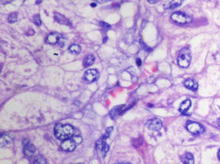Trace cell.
Returning a JSON list of instances; mask_svg holds the SVG:
<instances>
[{"label": "cell", "mask_w": 220, "mask_h": 164, "mask_svg": "<svg viewBox=\"0 0 220 164\" xmlns=\"http://www.w3.org/2000/svg\"><path fill=\"white\" fill-rule=\"evenodd\" d=\"M122 107V106H120V107H114L111 111V112H110V115H111V118H116V117L117 115H119V110L120 109V107Z\"/></svg>", "instance_id": "cell-19"}, {"label": "cell", "mask_w": 220, "mask_h": 164, "mask_svg": "<svg viewBox=\"0 0 220 164\" xmlns=\"http://www.w3.org/2000/svg\"><path fill=\"white\" fill-rule=\"evenodd\" d=\"M218 158H219V159L220 160V149L219 150V152H218Z\"/></svg>", "instance_id": "cell-29"}, {"label": "cell", "mask_w": 220, "mask_h": 164, "mask_svg": "<svg viewBox=\"0 0 220 164\" xmlns=\"http://www.w3.org/2000/svg\"><path fill=\"white\" fill-rule=\"evenodd\" d=\"M32 164H47L46 158L41 155H37L34 158Z\"/></svg>", "instance_id": "cell-17"}, {"label": "cell", "mask_w": 220, "mask_h": 164, "mask_svg": "<svg viewBox=\"0 0 220 164\" xmlns=\"http://www.w3.org/2000/svg\"><path fill=\"white\" fill-rule=\"evenodd\" d=\"M12 139L8 136V135H1V140H0V143H1V146L4 147L5 145H8L9 143H11Z\"/></svg>", "instance_id": "cell-16"}, {"label": "cell", "mask_w": 220, "mask_h": 164, "mask_svg": "<svg viewBox=\"0 0 220 164\" xmlns=\"http://www.w3.org/2000/svg\"><path fill=\"white\" fill-rule=\"evenodd\" d=\"M35 152V148L29 140H24L23 153L27 157H32Z\"/></svg>", "instance_id": "cell-8"}, {"label": "cell", "mask_w": 220, "mask_h": 164, "mask_svg": "<svg viewBox=\"0 0 220 164\" xmlns=\"http://www.w3.org/2000/svg\"><path fill=\"white\" fill-rule=\"evenodd\" d=\"M34 23H35L36 26H41V18H40V16L39 15H35L34 16Z\"/></svg>", "instance_id": "cell-21"}, {"label": "cell", "mask_w": 220, "mask_h": 164, "mask_svg": "<svg viewBox=\"0 0 220 164\" xmlns=\"http://www.w3.org/2000/svg\"><path fill=\"white\" fill-rule=\"evenodd\" d=\"M171 19H172V21H173L175 23L182 24V25L188 24V23L191 22V21H192V18L190 16L186 15V14L183 13V12H181V11L174 12L173 14L171 16Z\"/></svg>", "instance_id": "cell-3"}, {"label": "cell", "mask_w": 220, "mask_h": 164, "mask_svg": "<svg viewBox=\"0 0 220 164\" xmlns=\"http://www.w3.org/2000/svg\"><path fill=\"white\" fill-rule=\"evenodd\" d=\"M116 164H132L130 163H127V162H122V163H118Z\"/></svg>", "instance_id": "cell-28"}, {"label": "cell", "mask_w": 220, "mask_h": 164, "mask_svg": "<svg viewBox=\"0 0 220 164\" xmlns=\"http://www.w3.org/2000/svg\"><path fill=\"white\" fill-rule=\"evenodd\" d=\"M191 106V101L190 99H186L185 101H183L182 104L180 105V108L179 110L182 112V114H185L186 112L189 110V108Z\"/></svg>", "instance_id": "cell-11"}, {"label": "cell", "mask_w": 220, "mask_h": 164, "mask_svg": "<svg viewBox=\"0 0 220 164\" xmlns=\"http://www.w3.org/2000/svg\"><path fill=\"white\" fill-rule=\"evenodd\" d=\"M73 140L77 143V145H79V144H81L82 141V139L81 136H79V135H74L73 137Z\"/></svg>", "instance_id": "cell-22"}, {"label": "cell", "mask_w": 220, "mask_h": 164, "mask_svg": "<svg viewBox=\"0 0 220 164\" xmlns=\"http://www.w3.org/2000/svg\"><path fill=\"white\" fill-rule=\"evenodd\" d=\"M91 6H92V7H95V6H96V4H91Z\"/></svg>", "instance_id": "cell-30"}, {"label": "cell", "mask_w": 220, "mask_h": 164, "mask_svg": "<svg viewBox=\"0 0 220 164\" xmlns=\"http://www.w3.org/2000/svg\"><path fill=\"white\" fill-rule=\"evenodd\" d=\"M17 12H13L12 14H10L8 18V22L10 23L15 22V21H17Z\"/></svg>", "instance_id": "cell-20"}, {"label": "cell", "mask_w": 220, "mask_h": 164, "mask_svg": "<svg viewBox=\"0 0 220 164\" xmlns=\"http://www.w3.org/2000/svg\"><path fill=\"white\" fill-rule=\"evenodd\" d=\"M184 85H185L187 89H189L190 90H194V91L197 90H198V87H199L198 83H197L195 80H193V79H187V80L184 82Z\"/></svg>", "instance_id": "cell-10"}, {"label": "cell", "mask_w": 220, "mask_h": 164, "mask_svg": "<svg viewBox=\"0 0 220 164\" xmlns=\"http://www.w3.org/2000/svg\"><path fill=\"white\" fill-rule=\"evenodd\" d=\"M147 127L150 130L153 131H158L161 130L162 126V121L158 118H153L148 120L146 123Z\"/></svg>", "instance_id": "cell-6"}, {"label": "cell", "mask_w": 220, "mask_h": 164, "mask_svg": "<svg viewBox=\"0 0 220 164\" xmlns=\"http://www.w3.org/2000/svg\"><path fill=\"white\" fill-rule=\"evenodd\" d=\"M54 133L55 137L60 140H66L73 138L75 135V129L71 125H62L60 123L56 124L54 126Z\"/></svg>", "instance_id": "cell-1"}, {"label": "cell", "mask_w": 220, "mask_h": 164, "mask_svg": "<svg viewBox=\"0 0 220 164\" xmlns=\"http://www.w3.org/2000/svg\"><path fill=\"white\" fill-rule=\"evenodd\" d=\"M148 1L150 4H157V3H158L160 0H148Z\"/></svg>", "instance_id": "cell-26"}, {"label": "cell", "mask_w": 220, "mask_h": 164, "mask_svg": "<svg viewBox=\"0 0 220 164\" xmlns=\"http://www.w3.org/2000/svg\"><path fill=\"white\" fill-rule=\"evenodd\" d=\"M100 25L101 26L104 27V28H110V27H111V26H110L109 24H107V23L106 22H103V21H101Z\"/></svg>", "instance_id": "cell-24"}, {"label": "cell", "mask_w": 220, "mask_h": 164, "mask_svg": "<svg viewBox=\"0 0 220 164\" xmlns=\"http://www.w3.org/2000/svg\"><path fill=\"white\" fill-rule=\"evenodd\" d=\"M182 3V0H172L170 3H168L167 5H164V8L166 9H174L181 6Z\"/></svg>", "instance_id": "cell-13"}, {"label": "cell", "mask_w": 220, "mask_h": 164, "mask_svg": "<svg viewBox=\"0 0 220 164\" xmlns=\"http://www.w3.org/2000/svg\"><path fill=\"white\" fill-rule=\"evenodd\" d=\"M69 51L73 54H79L81 53V47L77 44H73V45L69 46Z\"/></svg>", "instance_id": "cell-18"}, {"label": "cell", "mask_w": 220, "mask_h": 164, "mask_svg": "<svg viewBox=\"0 0 220 164\" xmlns=\"http://www.w3.org/2000/svg\"><path fill=\"white\" fill-rule=\"evenodd\" d=\"M112 130H113V127H108L106 130V133H105L104 137L106 139V138H108L110 136V134L111 133Z\"/></svg>", "instance_id": "cell-23"}, {"label": "cell", "mask_w": 220, "mask_h": 164, "mask_svg": "<svg viewBox=\"0 0 220 164\" xmlns=\"http://www.w3.org/2000/svg\"><path fill=\"white\" fill-rule=\"evenodd\" d=\"M60 39H61V34H59V33H51L47 36L46 43L50 44H56L57 43L59 42Z\"/></svg>", "instance_id": "cell-9"}, {"label": "cell", "mask_w": 220, "mask_h": 164, "mask_svg": "<svg viewBox=\"0 0 220 164\" xmlns=\"http://www.w3.org/2000/svg\"><path fill=\"white\" fill-rule=\"evenodd\" d=\"M219 126H220V119H219Z\"/></svg>", "instance_id": "cell-31"}, {"label": "cell", "mask_w": 220, "mask_h": 164, "mask_svg": "<svg viewBox=\"0 0 220 164\" xmlns=\"http://www.w3.org/2000/svg\"><path fill=\"white\" fill-rule=\"evenodd\" d=\"M96 3H99V4H103V3H106V2H108V1H111V0H93Z\"/></svg>", "instance_id": "cell-25"}, {"label": "cell", "mask_w": 220, "mask_h": 164, "mask_svg": "<svg viewBox=\"0 0 220 164\" xmlns=\"http://www.w3.org/2000/svg\"><path fill=\"white\" fill-rule=\"evenodd\" d=\"M137 65L138 66H141V60L140 59H137Z\"/></svg>", "instance_id": "cell-27"}, {"label": "cell", "mask_w": 220, "mask_h": 164, "mask_svg": "<svg viewBox=\"0 0 220 164\" xmlns=\"http://www.w3.org/2000/svg\"><path fill=\"white\" fill-rule=\"evenodd\" d=\"M186 128L190 133L194 134V135H200L205 132L204 126L198 122H189L186 125Z\"/></svg>", "instance_id": "cell-4"}, {"label": "cell", "mask_w": 220, "mask_h": 164, "mask_svg": "<svg viewBox=\"0 0 220 164\" xmlns=\"http://www.w3.org/2000/svg\"><path fill=\"white\" fill-rule=\"evenodd\" d=\"M182 162H183V164H194L195 160H194L193 155L190 153H185V155L182 157Z\"/></svg>", "instance_id": "cell-14"}, {"label": "cell", "mask_w": 220, "mask_h": 164, "mask_svg": "<svg viewBox=\"0 0 220 164\" xmlns=\"http://www.w3.org/2000/svg\"><path fill=\"white\" fill-rule=\"evenodd\" d=\"M191 61V54H190V50L187 48H184L182 49L177 57V62L178 65L181 67L183 68H186L188 67Z\"/></svg>", "instance_id": "cell-2"}, {"label": "cell", "mask_w": 220, "mask_h": 164, "mask_svg": "<svg viewBox=\"0 0 220 164\" xmlns=\"http://www.w3.org/2000/svg\"><path fill=\"white\" fill-rule=\"evenodd\" d=\"M95 62V56L93 54H88V56L83 59V67H88L90 66L94 63Z\"/></svg>", "instance_id": "cell-12"}, {"label": "cell", "mask_w": 220, "mask_h": 164, "mask_svg": "<svg viewBox=\"0 0 220 164\" xmlns=\"http://www.w3.org/2000/svg\"><path fill=\"white\" fill-rule=\"evenodd\" d=\"M54 19L56 20L58 22L61 23V24H64V25H70L69 21L66 19L64 16L61 15V14H59V13H57V12H56V13H54Z\"/></svg>", "instance_id": "cell-15"}, {"label": "cell", "mask_w": 220, "mask_h": 164, "mask_svg": "<svg viewBox=\"0 0 220 164\" xmlns=\"http://www.w3.org/2000/svg\"><path fill=\"white\" fill-rule=\"evenodd\" d=\"M98 77H99V73L96 69H88L84 73V80L87 83L91 84L94 81H96Z\"/></svg>", "instance_id": "cell-5"}, {"label": "cell", "mask_w": 220, "mask_h": 164, "mask_svg": "<svg viewBox=\"0 0 220 164\" xmlns=\"http://www.w3.org/2000/svg\"><path fill=\"white\" fill-rule=\"evenodd\" d=\"M77 143L73 140V138H71V139L66 140H64L62 142L60 148H61L62 150L66 151V152H72L77 147Z\"/></svg>", "instance_id": "cell-7"}]
</instances>
